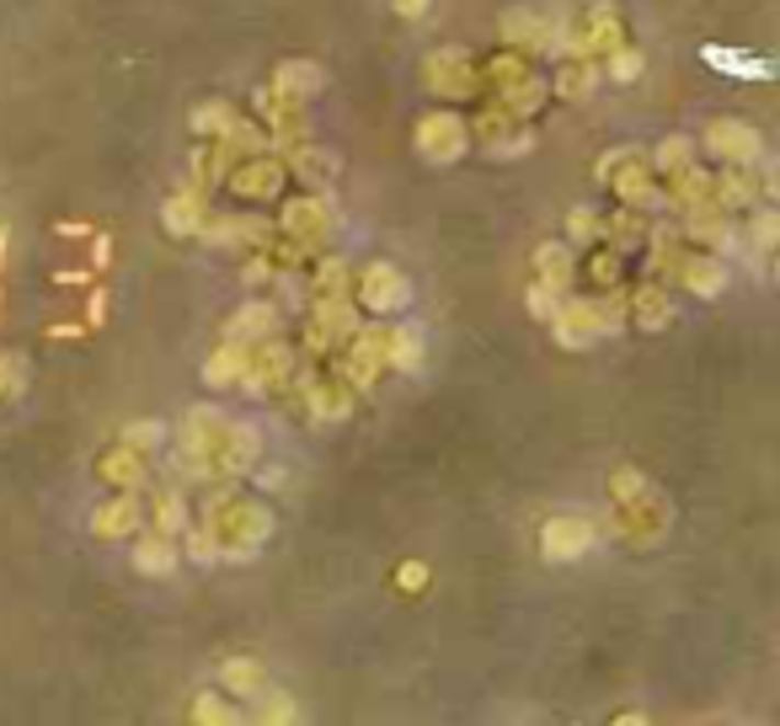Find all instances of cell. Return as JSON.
<instances>
[{
	"mask_svg": "<svg viewBox=\"0 0 780 726\" xmlns=\"http://www.w3.org/2000/svg\"><path fill=\"white\" fill-rule=\"evenodd\" d=\"M428 5H433V0H391V11H396V16H407V22L428 16Z\"/></svg>",
	"mask_w": 780,
	"mask_h": 726,
	"instance_id": "obj_36",
	"label": "cell"
},
{
	"mask_svg": "<svg viewBox=\"0 0 780 726\" xmlns=\"http://www.w3.org/2000/svg\"><path fill=\"white\" fill-rule=\"evenodd\" d=\"M642 76V54L636 48H610V81H636Z\"/></svg>",
	"mask_w": 780,
	"mask_h": 726,
	"instance_id": "obj_28",
	"label": "cell"
},
{
	"mask_svg": "<svg viewBox=\"0 0 780 726\" xmlns=\"http://www.w3.org/2000/svg\"><path fill=\"white\" fill-rule=\"evenodd\" d=\"M551 326H556V342H562V348H588L594 337L615 331L620 310H610V305H588V299H573V305H556Z\"/></svg>",
	"mask_w": 780,
	"mask_h": 726,
	"instance_id": "obj_2",
	"label": "cell"
},
{
	"mask_svg": "<svg viewBox=\"0 0 780 726\" xmlns=\"http://www.w3.org/2000/svg\"><path fill=\"white\" fill-rule=\"evenodd\" d=\"M705 59L716 65V70H727V76H748V81H770V65H759V59H748V54H733V48H705Z\"/></svg>",
	"mask_w": 780,
	"mask_h": 726,
	"instance_id": "obj_19",
	"label": "cell"
},
{
	"mask_svg": "<svg viewBox=\"0 0 780 726\" xmlns=\"http://www.w3.org/2000/svg\"><path fill=\"white\" fill-rule=\"evenodd\" d=\"M594 540H599V529L588 524L583 513H567V519H551L540 529V556L545 561H577Z\"/></svg>",
	"mask_w": 780,
	"mask_h": 726,
	"instance_id": "obj_5",
	"label": "cell"
},
{
	"mask_svg": "<svg viewBox=\"0 0 780 726\" xmlns=\"http://www.w3.org/2000/svg\"><path fill=\"white\" fill-rule=\"evenodd\" d=\"M219 684L236 689V694H257V689L268 684V673H262L251 657H225V668H219Z\"/></svg>",
	"mask_w": 780,
	"mask_h": 726,
	"instance_id": "obj_17",
	"label": "cell"
},
{
	"mask_svg": "<svg viewBox=\"0 0 780 726\" xmlns=\"http://www.w3.org/2000/svg\"><path fill=\"white\" fill-rule=\"evenodd\" d=\"M776 208H759V214H754V246H759V251H770V246H776Z\"/></svg>",
	"mask_w": 780,
	"mask_h": 726,
	"instance_id": "obj_33",
	"label": "cell"
},
{
	"mask_svg": "<svg viewBox=\"0 0 780 726\" xmlns=\"http://www.w3.org/2000/svg\"><path fill=\"white\" fill-rule=\"evenodd\" d=\"M177 540L171 534H139V545H134V571H145V577H171L177 571Z\"/></svg>",
	"mask_w": 780,
	"mask_h": 726,
	"instance_id": "obj_8",
	"label": "cell"
},
{
	"mask_svg": "<svg viewBox=\"0 0 780 726\" xmlns=\"http://www.w3.org/2000/svg\"><path fill=\"white\" fill-rule=\"evenodd\" d=\"M156 529L177 540V529H182V497H177V491H161V502H156Z\"/></svg>",
	"mask_w": 780,
	"mask_h": 726,
	"instance_id": "obj_27",
	"label": "cell"
},
{
	"mask_svg": "<svg viewBox=\"0 0 780 726\" xmlns=\"http://www.w3.org/2000/svg\"><path fill=\"white\" fill-rule=\"evenodd\" d=\"M156 439H166L161 422H128V428H124V444L128 449H156Z\"/></svg>",
	"mask_w": 780,
	"mask_h": 726,
	"instance_id": "obj_30",
	"label": "cell"
},
{
	"mask_svg": "<svg viewBox=\"0 0 780 726\" xmlns=\"http://www.w3.org/2000/svg\"><path fill=\"white\" fill-rule=\"evenodd\" d=\"M396 582H402L407 593H417V588H428V566H422V561H407L402 571H396Z\"/></svg>",
	"mask_w": 780,
	"mask_h": 726,
	"instance_id": "obj_35",
	"label": "cell"
},
{
	"mask_svg": "<svg viewBox=\"0 0 780 726\" xmlns=\"http://www.w3.org/2000/svg\"><path fill=\"white\" fill-rule=\"evenodd\" d=\"M534 273H540L545 288H567V279H573V251L562 241H545L534 251Z\"/></svg>",
	"mask_w": 780,
	"mask_h": 726,
	"instance_id": "obj_14",
	"label": "cell"
},
{
	"mask_svg": "<svg viewBox=\"0 0 780 726\" xmlns=\"http://www.w3.org/2000/svg\"><path fill=\"white\" fill-rule=\"evenodd\" d=\"M428 86H433L439 97H465V91H476V70H471L465 48L428 54Z\"/></svg>",
	"mask_w": 780,
	"mask_h": 726,
	"instance_id": "obj_7",
	"label": "cell"
},
{
	"mask_svg": "<svg viewBox=\"0 0 780 726\" xmlns=\"http://www.w3.org/2000/svg\"><path fill=\"white\" fill-rule=\"evenodd\" d=\"M657 171H668V177H674V171H685V166H690V139H663V150H657Z\"/></svg>",
	"mask_w": 780,
	"mask_h": 726,
	"instance_id": "obj_26",
	"label": "cell"
},
{
	"mask_svg": "<svg viewBox=\"0 0 780 726\" xmlns=\"http://www.w3.org/2000/svg\"><path fill=\"white\" fill-rule=\"evenodd\" d=\"M257 700H262V705H257V711H251V722H294V716H299V711H294V705H289V694L284 689H257Z\"/></svg>",
	"mask_w": 780,
	"mask_h": 726,
	"instance_id": "obj_21",
	"label": "cell"
},
{
	"mask_svg": "<svg viewBox=\"0 0 780 726\" xmlns=\"http://www.w3.org/2000/svg\"><path fill=\"white\" fill-rule=\"evenodd\" d=\"M465 145H471V128L460 123V113H428L417 123V150L428 161H460Z\"/></svg>",
	"mask_w": 780,
	"mask_h": 726,
	"instance_id": "obj_4",
	"label": "cell"
},
{
	"mask_svg": "<svg viewBox=\"0 0 780 726\" xmlns=\"http://www.w3.org/2000/svg\"><path fill=\"white\" fill-rule=\"evenodd\" d=\"M273 86H279L284 97H294V102H310V91L321 86V70H316V65H279Z\"/></svg>",
	"mask_w": 780,
	"mask_h": 726,
	"instance_id": "obj_18",
	"label": "cell"
},
{
	"mask_svg": "<svg viewBox=\"0 0 780 726\" xmlns=\"http://www.w3.org/2000/svg\"><path fill=\"white\" fill-rule=\"evenodd\" d=\"M310 401H316V417H342L353 390H337V385H310Z\"/></svg>",
	"mask_w": 780,
	"mask_h": 726,
	"instance_id": "obj_23",
	"label": "cell"
},
{
	"mask_svg": "<svg viewBox=\"0 0 780 726\" xmlns=\"http://www.w3.org/2000/svg\"><path fill=\"white\" fill-rule=\"evenodd\" d=\"M407 294H411L407 279H402L391 262H374V268H364V279H359V305H364V310H380V316L402 310Z\"/></svg>",
	"mask_w": 780,
	"mask_h": 726,
	"instance_id": "obj_6",
	"label": "cell"
},
{
	"mask_svg": "<svg viewBox=\"0 0 780 726\" xmlns=\"http://www.w3.org/2000/svg\"><path fill=\"white\" fill-rule=\"evenodd\" d=\"M310 294H316V299H337V294H342V268L327 262V268L316 273V283H310Z\"/></svg>",
	"mask_w": 780,
	"mask_h": 726,
	"instance_id": "obj_31",
	"label": "cell"
},
{
	"mask_svg": "<svg viewBox=\"0 0 780 726\" xmlns=\"http://www.w3.org/2000/svg\"><path fill=\"white\" fill-rule=\"evenodd\" d=\"M182 534H188V551H193V561H214V556H219V545H214L208 524H204V529H182Z\"/></svg>",
	"mask_w": 780,
	"mask_h": 726,
	"instance_id": "obj_32",
	"label": "cell"
},
{
	"mask_svg": "<svg viewBox=\"0 0 780 726\" xmlns=\"http://www.w3.org/2000/svg\"><path fill=\"white\" fill-rule=\"evenodd\" d=\"M241 368H247V342H230V337H225V348L204 363V385L208 390H225V385L241 379Z\"/></svg>",
	"mask_w": 780,
	"mask_h": 726,
	"instance_id": "obj_12",
	"label": "cell"
},
{
	"mask_svg": "<svg viewBox=\"0 0 780 726\" xmlns=\"http://www.w3.org/2000/svg\"><path fill=\"white\" fill-rule=\"evenodd\" d=\"M208 534H214L219 556H251L273 534V519H268V508H257V502L230 491V497L208 502Z\"/></svg>",
	"mask_w": 780,
	"mask_h": 726,
	"instance_id": "obj_1",
	"label": "cell"
},
{
	"mask_svg": "<svg viewBox=\"0 0 780 726\" xmlns=\"http://www.w3.org/2000/svg\"><path fill=\"white\" fill-rule=\"evenodd\" d=\"M193 722H241V711L219 705V694H199V705H193Z\"/></svg>",
	"mask_w": 780,
	"mask_h": 726,
	"instance_id": "obj_29",
	"label": "cell"
},
{
	"mask_svg": "<svg viewBox=\"0 0 780 726\" xmlns=\"http://www.w3.org/2000/svg\"><path fill=\"white\" fill-rule=\"evenodd\" d=\"M588 86H594V59H583V54H577L573 65L556 76V91H562V97H583Z\"/></svg>",
	"mask_w": 780,
	"mask_h": 726,
	"instance_id": "obj_22",
	"label": "cell"
},
{
	"mask_svg": "<svg viewBox=\"0 0 780 726\" xmlns=\"http://www.w3.org/2000/svg\"><path fill=\"white\" fill-rule=\"evenodd\" d=\"M594 279H599V283H615V279H620V262L599 251V257H594Z\"/></svg>",
	"mask_w": 780,
	"mask_h": 726,
	"instance_id": "obj_38",
	"label": "cell"
},
{
	"mask_svg": "<svg viewBox=\"0 0 780 726\" xmlns=\"http://www.w3.org/2000/svg\"><path fill=\"white\" fill-rule=\"evenodd\" d=\"M705 150L727 166H754L765 156V139H759V128H748L738 118H716L705 128Z\"/></svg>",
	"mask_w": 780,
	"mask_h": 726,
	"instance_id": "obj_3",
	"label": "cell"
},
{
	"mask_svg": "<svg viewBox=\"0 0 780 726\" xmlns=\"http://www.w3.org/2000/svg\"><path fill=\"white\" fill-rule=\"evenodd\" d=\"M668 321H674L668 294H663V288H653V283H647V288H636V326H642V331H663Z\"/></svg>",
	"mask_w": 780,
	"mask_h": 726,
	"instance_id": "obj_16",
	"label": "cell"
},
{
	"mask_svg": "<svg viewBox=\"0 0 780 726\" xmlns=\"http://www.w3.org/2000/svg\"><path fill=\"white\" fill-rule=\"evenodd\" d=\"M91 529L102 534V540H124L128 529H139V502L134 497H113V502H102L97 513H91Z\"/></svg>",
	"mask_w": 780,
	"mask_h": 726,
	"instance_id": "obj_10",
	"label": "cell"
},
{
	"mask_svg": "<svg viewBox=\"0 0 780 726\" xmlns=\"http://www.w3.org/2000/svg\"><path fill=\"white\" fill-rule=\"evenodd\" d=\"M97 476H102L108 486H139L145 481V460H139V449L118 444L113 454H102V460H97Z\"/></svg>",
	"mask_w": 780,
	"mask_h": 726,
	"instance_id": "obj_11",
	"label": "cell"
},
{
	"mask_svg": "<svg viewBox=\"0 0 780 726\" xmlns=\"http://www.w3.org/2000/svg\"><path fill=\"white\" fill-rule=\"evenodd\" d=\"M610 491H615V502H636V497H642V491H653V486H647V476H642V470L620 465L615 476H610Z\"/></svg>",
	"mask_w": 780,
	"mask_h": 726,
	"instance_id": "obj_24",
	"label": "cell"
},
{
	"mask_svg": "<svg viewBox=\"0 0 780 726\" xmlns=\"http://www.w3.org/2000/svg\"><path fill=\"white\" fill-rule=\"evenodd\" d=\"M161 219H166V230H171V236H199V230H204V208H199V193H188V198H166Z\"/></svg>",
	"mask_w": 780,
	"mask_h": 726,
	"instance_id": "obj_15",
	"label": "cell"
},
{
	"mask_svg": "<svg viewBox=\"0 0 780 726\" xmlns=\"http://www.w3.org/2000/svg\"><path fill=\"white\" fill-rule=\"evenodd\" d=\"M530 310L540 316V321H551V316H556V288L534 283V288H530Z\"/></svg>",
	"mask_w": 780,
	"mask_h": 726,
	"instance_id": "obj_34",
	"label": "cell"
},
{
	"mask_svg": "<svg viewBox=\"0 0 780 726\" xmlns=\"http://www.w3.org/2000/svg\"><path fill=\"white\" fill-rule=\"evenodd\" d=\"M273 316H279L273 305H247V310H241V316L230 321V331H225V337H230V342H247V337H268V331H273Z\"/></svg>",
	"mask_w": 780,
	"mask_h": 726,
	"instance_id": "obj_20",
	"label": "cell"
},
{
	"mask_svg": "<svg viewBox=\"0 0 780 726\" xmlns=\"http://www.w3.org/2000/svg\"><path fill=\"white\" fill-rule=\"evenodd\" d=\"M193 123H199V128H230V107H204Z\"/></svg>",
	"mask_w": 780,
	"mask_h": 726,
	"instance_id": "obj_37",
	"label": "cell"
},
{
	"mask_svg": "<svg viewBox=\"0 0 780 726\" xmlns=\"http://www.w3.org/2000/svg\"><path fill=\"white\" fill-rule=\"evenodd\" d=\"M502 33H508V43H540L545 38V27H540V22H534L530 11H508V22H502Z\"/></svg>",
	"mask_w": 780,
	"mask_h": 726,
	"instance_id": "obj_25",
	"label": "cell"
},
{
	"mask_svg": "<svg viewBox=\"0 0 780 726\" xmlns=\"http://www.w3.org/2000/svg\"><path fill=\"white\" fill-rule=\"evenodd\" d=\"M230 188H236L241 198H273V193L284 188V171H279V166H268V156L257 150L251 166H241V171L230 177Z\"/></svg>",
	"mask_w": 780,
	"mask_h": 726,
	"instance_id": "obj_9",
	"label": "cell"
},
{
	"mask_svg": "<svg viewBox=\"0 0 780 726\" xmlns=\"http://www.w3.org/2000/svg\"><path fill=\"white\" fill-rule=\"evenodd\" d=\"M385 353H391V359L385 363H396V368H422V326L417 321H396V331H391V337H385Z\"/></svg>",
	"mask_w": 780,
	"mask_h": 726,
	"instance_id": "obj_13",
	"label": "cell"
}]
</instances>
